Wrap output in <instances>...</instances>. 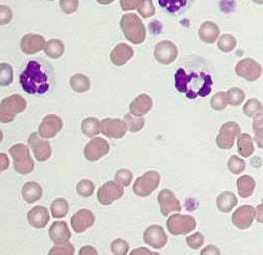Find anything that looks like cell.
I'll list each match as a JSON object with an SVG mask.
<instances>
[{"mask_svg":"<svg viewBox=\"0 0 263 255\" xmlns=\"http://www.w3.org/2000/svg\"><path fill=\"white\" fill-rule=\"evenodd\" d=\"M3 140H4V133L2 130H0V142H2Z\"/></svg>","mask_w":263,"mask_h":255,"instance_id":"cell-57","label":"cell"},{"mask_svg":"<svg viewBox=\"0 0 263 255\" xmlns=\"http://www.w3.org/2000/svg\"><path fill=\"white\" fill-rule=\"evenodd\" d=\"M29 144L38 161H46L51 156V147L49 142L42 139L39 134L32 133L29 137Z\"/></svg>","mask_w":263,"mask_h":255,"instance_id":"cell-18","label":"cell"},{"mask_svg":"<svg viewBox=\"0 0 263 255\" xmlns=\"http://www.w3.org/2000/svg\"><path fill=\"white\" fill-rule=\"evenodd\" d=\"M243 113L251 118H257L261 115H263V105L261 101L257 98H251L249 99L246 105L243 106Z\"/></svg>","mask_w":263,"mask_h":255,"instance_id":"cell-32","label":"cell"},{"mask_svg":"<svg viewBox=\"0 0 263 255\" xmlns=\"http://www.w3.org/2000/svg\"><path fill=\"white\" fill-rule=\"evenodd\" d=\"M109 143L100 137L92 138L84 148V156L89 161H98L109 153Z\"/></svg>","mask_w":263,"mask_h":255,"instance_id":"cell-12","label":"cell"},{"mask_svg":"<svg viewBox=\"0 0 263 255\" xmlns=\"http://www.w3.org/2000/svg\"><path fill=\"white\" fill-rule=\"evenodd\" d=\"M241 133L240 126L235 121H228L221 125L219 134L216 137V144L221 150L232 148L235 142V139L237 138Z\"/></svg>","mask_w":263,"mask_h":255,"instance_id":"cell-8","label":"cell"},{"mask_svg":"<svg viewBox=\"0 0 263 255\" xmlns=\"http://www.w3.org/2000/svg\"><path fill=\"white\" fill-rule=\"evenodd\" d=\"M127 125L119 118H105L101 121V132L108 138L121 139L127 133Z\"/></svg>","mask_w":263,"mask_h":255,"instance_id":"cell-13","label":"cell"},{"mask_svg":"<svg viewBox=\"0 0 263 255\" xmlns=\"http://www.w3.org/2000/svg\"><path fill=\"white\" fill-rule=\"evenodd\" d=\"M186 242L191 249L196 250V249H199L200 247H202V245L204 243V237L202 236V233L196 232V233L188 237Z\"/></svg>","mask_w":263,"mask_h":255,"instance_id":"cell-45","label":"cell"},{"mask_svg":"<svg viewBox=\"0 0 263 255\" xmlns=\"http://www.w3.org/2000/svg\"><path fill=\"white\" fill-rule=\"evenodd\" d=\"M79 255H99L96 248L92 246H83L80 251H79Z\"/></svg>","mask_w":263,"mask_h":255,"instance_id":"cell-53","label":"cell"},{"mask_svg":"<svg viewBox=\"0 0 263 255\" xmlns=\"http://www.w3.org/2000/svg\"><path fill=\"white\" fill-rule=\"evenodd\" d=\"M47 255H74V247L70 243L52 247Z\"/></svg>","mask_w":263,"mask_h":255,"instance_id":"cell-43","label":"cell"},{"mask_svg":"<svg viewBox=\"0 0 263 255\" xmlns=\"http://www.w3.org/2000/svg\"><path fill=\"white\" fill-rule=\"evenodd\" d=\"M124 121H125V123L127 125V129L130 132H133V133L141 131L143 128H144V125H145L144 117H136V116L131 115L129 113L125 115Z\"/></svg>","mask_w":263,"mask_h":255,"instance_id":"cell-35","label":"cell"},{"mask_svg":"<svg viewBox=\"0 0 263 255\" xmlns=\"http://www.w3.org/2000/svg\"><path fill=\"white\" fill-rule=\"evenodd\" d=\"M70 87L74 92L78 93H83L89 90L90 88V81L84 74H74L71 76V79L69 81Z\"/></svg>","mask_w":263,"mask_h":255,"instance_id":"cell-31","label":"cell"},{"mask_svg":"<svg viewBox=\"0 0 263 255\" xmlns=\"http://www.w3.org/2000/svg\"><path fill=\"white\" fill-rule=\"evenodd\" d=\"M196 221L191 216L173 215L167 221V228L173 236H185L192 232L196 228Z\"/></svg>","mask_w":263,"mask_h":255,"instance_id":"cell-6","label":"cell"},{"mask_svg":"<svg viewBox=\"0 0 263 255\" xmlns=\"http://www.w3.org/2000/svg\"><path fill=\"white\" fill-rule=\"evenodd\" d=\"M62 128L63 121L59 116L55 114H48L43 118L42 122L40 123L38 134L40 137L46 139L52 138L62 130Z\"/></svg>","mask_w":263,"mask_h":255,"instance_id":"cell-14","label":"cell"},{"mask_svg":"<svg viewBox=\"0 0 263 255\" xmlns=\"http://www.w3.org/2000/svg\"><path fill=\"white\" fill-rule=\"evenodd\" d=\"M124 195V188L116 181L104 183L98 190V200L102 205H110L115 201L121 199Z\"/></svg>","mask_w":263,"mask_h":255,"instance_id":"cell-10","label":"cell"},{"mask_svg":"<svg viewBox=\"0 0 263 255\" xmlns=\"http://www.w3.org/2000/svg\"><path fill=\"white\" fill-rule=\"evenodd\" d=\"M60 7L65 14H72L78 10L79 2H77V0H70V2L69 0H64V2H60Z\"/></svg>","mask_w":263,"mask_h":255,"instance_id":"cell-48","label":"cell"},{"mask_svg":"<svg viewBox=\"0 0 263 255\" xmlns=\"http://www.w3.org/2000/svg\"><path fill=\"white\" fill-rule=\"evenodd\" d=\"M138 11L144 18H149L155 13V9L151 0H143V4L138 9Z\"/></svg>","mask_w":263,"mask_h":255,"instance_id":"cell-46","label":"cell"},{"mask_svg":"<svg viewBox=\"0 0 263 255\" xmlns=\"http://www.w3.org/2000/svg\"><path fill=\"white\" fill-rule=\"evenodd\" d=\"M26 100L19 94L6 97L0 103V122H12L17 114L22 113L26 109Z\"/></svg>","mask_w":263,"mask_h":255,"instance_id":"cell-4","label":"cell"},{"mask_svg":"<svg viewBox=\"0 0 263 255\" xmlns=\"http://www.w3.org/2000/svg\"><path fill=\"white\" fill-rule=\"evenodd\" d=\"M129 251V244L122 240V239H117L112 242L111 244V252L114 255H127Z\"/></svg>","mask_w":263,"mask_h":255,"instance_id":"cell-44","label":"cell"},{"mask_svg":"<svg viewBox=\"0 0 263 255\" xmlns=\"http://www.w3.org/2000/svg\"><path fill=\"white\" fill-rule=\"evenodd\" d=\"M152 106V98L147 94H141L131 101L129 107L130 114L136 117H143L151 110Z\"/></svg>","mask_w":263,"mask_h":255,"instance_id":"cell-22","label":"cell"},{"mask_svg":"<svg viewBox=\"0 0 263 255\" xmlns=\"http://www.w3.org/2000/svg\"><path fill=\"white\" fill-rule=\"evenodd\" d=\"M256 187L255 179L251 176L245 175L238 178L237 180V189L241 198H249L254 194Z\"/></svg>","mask_w":263,"mask_h":255,"instance_id":"cell-28","label":"cell"},{"mask_svg":"<svg viewBox=\"0 0 263 255\" xmlns=\"http://www.w3.org/2000/svg\"><path fill=\"white\" fill-rule=\"evenodd\" d=\"M142 4H143V0H136V2H133V0H130V2H121L120 3V5H121V7H122V9L124 11L139 9Z\"/></svg>","mask_w":263,"mask_h":255,"instance_id":"cell-49","label":"cell"},{"mask_svg":"<svg viewBox=\"0 0 263 255\" xmlns=\"http://www.w3.org/2000/svg\"><path fill=\"white\" fill-rule=\"evenodd\" d=\"M256 218V209L251 205H242L235 210L232 216V222L235 227L238 229L250 228Z\"/></svg>","mask_w":263,"mask_h":255,"instance_id":"cell-16","label":"cell"},{"mask_svg":"<svg viewBox=\"0 0 263 255\" xmlns=\"http://www.w3.org/2000/svg\"><path fill=\"white\" fill-rule=\"evenodd\" d=\"M133 178H134L133 173H131L128 169H126V168H123V169H120V171L117 172L115 180L121 186L126 187V186H129L130 183L133 182Z\"/></svg>","mask_w":263,"mask_h":255,"instance_id":"cell-42","label":"cell"},{"mask_svg":"<svg viewBox=\"0 0 263 255\" xmlns=\"http://www.w3.org/2000/svg\"><path fill=\"white\" fill-rule=\"evenodd\" d=\"M255 141L260 148H263V131L255 133Z\"/></svg>","mask_w":263,"mask_h":255,"instance_id":"cell-56","label":"cell"},{"mask_svg":"<svg viewBox=\"0 0 263 255\" xmlns=\"http://www.w3.org/2000/svg\"><path fill=\"white\" fill-rule=\"evenodd\" d=\"M10 166V160L6 154H0V173L3 171H7Z\"/></svg>","mask_w":263,"mask_h":255,"instance_id":"cell-54","label":"cell"},{"mask_svg":"<svg viewBox=\"0 0 263 255\" xmlns=\"http://www.w3.org/2000/svg\"><path fill=\"white\" fill-rule=\"evenodd\" d=\"M48 235L51 242H54L57 245L68 243V241L71 238L68 225L66 224V222H62V221L54 222V224H52L49 228Z\"/></svg>","mask_w":263,"mask_h":255,"instance_id":"cell-21","label":"cell"},{"mask_svg":"<svg viewBox=\"0 0 263 255\" xmlns=\"http://www.w3.org/2000/svg\"><path fill=\"white\" fill-rule=\"evenodd\" d=\"M218 48L223 53H230L235 49L236 45H237V40L232 35L224 34L222 35L218 40Z\"/></svg>","mask_w":263,"mask_h":255,"instance_id":"cell-38","label":"cell"},{"mask_svg":"<svg viewBox=\"0 0 263 255\" xmlns=\"http://www.w3.org/2000/svg\"><path fill=\"white\" fill-rule=\"evenodd\" d=\"M13 19V12L7 6H0V25L8 24Z\"/></svg>","mask_w":263,"mask_h":255,"instance_id":"cell-47","label":"cell"},{"mask_svg":"<svg viewBox=\"0 0 263 255\" xmlns=\"http://www.w3.org/2000/svg\"><path fill=\"white\" fill-rule=\"evenodd\" d=\"M14 80L13 67L8 63L0 64V86H9Z\"/></svg>","mask_w":263,"mask_h":255,"instance_id":"cell-36","label":"cell"},{"mask_svg":"<svg viewBox=\"0 0 263 255\" xmlns=\"http://www.w3.org/2000/svg\"><path fill=\"white\" fill-rule=\"evenodd\" d=\"M198 34L201 41H203L204 43L212 44L215 41H217L220 34V30L216 23L206 21L200 25Z\"/></svg>","mask_w":263,"mask_h":255,"instance_id":"cell-25","label":"cell"},{"mask_svg":"<svg viewBox=\"0 0 263 255\" xmlns=\"http://www.w3.org/2000/svg\"><path fill=\"white\" fill-rule=\"evenodd\" d=\"M157 201H159L161 213L164 217H168L171 213H180L181 206L180 203L175 197V195L169 190V189H163L160 192L159 197H157Z\"/></svg>","mask_w":263,"mask_h":255,"instance_id":"cell-17","label":"cell"},{"mask_svg":"<svg viewBox=\"0 0 263 255\" xmlns=\"http://www.w3.org/2000/svg\"><path fill=\"white\" fill-rule=\"evenodd\" d=\"M22 89L29 94H46L55 86V71L43 60H33L19 76Z\"/></svg>","mask_w":263,"mask_h":255,"instance_id":"cell-1","label":"cell"},{"mask_svg":"<svg viewBox=\"0 0 263 255\" xmlns=\"http://www.w3.org/2000/svg\"><path fill=\"white\" fill-rule=\"evenodd\" d=\"M10 154L13 158L14 168L21 175H26L33 172L35 163L31 157L30 150L25 144L18 143L10 148Z\"/></svg>","mask_w":263,"mask_h":255,"instance_id":"cell-5","label":"cell"},{"mask_svg":"<svg viewBox=\"0 0 263 255\" xmlns=\"http://www.w3.org/2000/svg\"><path fill=\"white\" fill-rule=\"evenodd\" d=\"M245 98H246V94L240 88L233 87L227 92L228 104L232 106H239L240 104H242Z\"/></svg>","mask_w":263,"mask_h":255,"instance_id":"cell-37","label":"cell"},{"mask_svg":"<svg viewBox=\"0 0 263 255\" xmlns=\"http://www.w3.org/2000/svg\"><path fill=\"white\" fill-rule=\"evenodd\" d=\"M82 132L87 137H95L101 132V121L96 117H88L82 121Z\"/></svg>","mask_w":263,"mask_h":255,"instance_id":"cell-34","label":"cell"},{"mask_svg":"<svg viewBox=\"0 0 263 255\" xmlns=\"http://www.w3.org/2000/svg\"><path fill=\"white\" fill-rule=\"evenodd\" d=\"M64 44L59 39H51L46 42L44 52L45 55L51 59H59L64 54Z\"/></svg>","mask_w":263,"mask_h":255,"instance_id":"cell-30","label":"cell"},{"mask_svg":"<svg viewBox=\"0 0 263 255\" xmlns=\"http://www.w3.org/2000/svg\"><path fill=\"white\" fill-rule=\"evenodd\" d=\"M212 78L205 73L188 74L183 68L177 69L175 73V88L193 99L197 96H206L211 92Z\"/></svg>","mask_w":263,"mask_h":255,"instance_id":"cell-2","label":"cell"},{"mask_svg":"<svg viewBox=\"0 0 263 255\" xmlns=\"http://www.w3.org/2000/svg\"><path fill=\"white\" fill-rule=\"evenodd\" d=\"M96 222L95 215L87 209H81L74 214L70 220L71 227L77 233H82L92 227Z\"/></svg>","mask_w":263,"mask_h":255,"instance_id":"cell-19","label":"cell"},{"mask_svg":"<svg viewBox=\"0 0 263 255\" xmlns=\"http://www.w3.org/2000/svg\"><path fill=\"white\" fill-rule=\"evenodd\" d=\"M143 239L148 246L154 249H162L163 247H165L168 241L164 228L160 225L149 226L144 232Z\"/></svg>","mask_w":263,"mask_h":255,"instance_id":"cell-15","label":"cell"},{"mask_svg":"<svg viewBox=\"0 0 263 255\" xmlns=\"http://www.w3.org/2000/svg\"><path fill=\"white\" fill-rule=\"evenodd\" d=\"M256 220L259 223H263V205L262 204H260V205H258L256 208Z\"/></svg>","mask_w":263,"mask_h":255,"instance_id":"cell-55","label":"cell"},{"mask_svg":"<svg viewBox=\"0 0 263 255\" xmlns=\"http://www.w3.org/2000/svg\"><path fill=\"white\" fill-rule=\"evenodd\" d=\"M262 205H263V199H262Z\"/></svg>","mask_w":263,"mask_h":255,"instance_id":"cell-58","label":"cell"},{"mask_svg":"<svg viewBox=\"0 0 263 255\" xmlns=\"http://www.w3.org/2000/svg\"><path fill=\"white\" fill-rule=\"evenodd\" d=\"M237 150L239 154L245 158H248L253 155V153L255 152V146L254 141L249 134L242 133L238 136Z\"/></svg>","mask_w":263,"mask_h":255,"instance_id":"cell-29","label":"cell"},{"mask_svg":"<svg viewBox=\"0 0 263 255\" xmlns=\"http://www.w3.org/2000/svg\"><path fill=\"white\" fill-rule=\"evenodd\" d=\"M253 130L255 133L263 131V115L257 117L253 121Z\"/></svg>","mask_w":263,"mask_h":255,"instance_id":"cell-52","label":"cell"},{"mask_svg":"<svg viewBox=\"0 0 263 255\" xmlns=\"http://www.w3.org/2000/svg\"><path fill=\"white\" fill-rule=\"evenodd\" d=\"M235 72L249 82L257 81L262 74V66L253 59H243L235 67Z\"/></svg>","mask_w":263,"mask_h":255,"instance_id":"cell-9","label":"cell"},{"mask_svg":"<svg viewBox=\"0 0 263 255\" xmlns=\"http://www.w3.org/2000/svg\"><path fill=\"white\" fill-rule=\"evenodd\" d=\"M45 39L40 35L28 34L25 35L20 42L21 50L26 55H35L45 48Z\"/></svg>","mask_w":263,"mask_h":255,"instance_id":"cell-20","label":"cell"},{"mask_svg":"<svg viewBox=\"0 0 263 255\" xmlns=\"http://www.w3.org/2000/svg\"><path fill=\"white\" fill-rule=\"evenodd\" d=\"M200 255H221V253H220V250L216 246L209 245L201 250Z\"/></svg>","mask_w":263,"mask_h":255,"instance_id":"cell-50","label":"cell"},{"mask_svg":"<svg viewBox=\"0 0 263 255\" xmlns=\"http://www.w3.org/2000/svg\"><path fill=\"white\" fill-rule=\"evenodd\" d=\"M161 182V175L155 171H149L139 177L134 184V192L139 197L150 196Z\"/></svg>","mask_w":263,"mask_h":255,"instance_id":"cell-7","label":"cell"},{"mask_svg":"<svg viewBox=\"0 0 263 255\" xmlns=\"http://www.w3.org/2000/svg\"><path fill=\"white\" fill-rule=\"evenodd\" d=\"M129 255H160V253L152 252L148 248L141 247V248H138V249H135L131 251Z\"/></svg>","mask_w":263,"mask_h":255,"instance_id":"cell-51","label":"cell"},{"mask_svg":"<svg viewBox=\"0 0 263 255\" xmlns=\"http://www.w3.org/2000/svg\"><path fill=\"white\" fill-rule=\"evenodd\" d=\"M43 195L42 187L37 182H28L23 185L22 197L25 202L30 204L37 202Z\"/></svg>","mask_w":263,"mask_h":255,"instance_id":"cell-27","label":"cell"},{"mask_svg":"<svg viewBox=\"0 0 263 255\" xmlns=\"http://www.w3.org/2000/svg\"><path fill=\"white\" fill-rule=\"evenodd\" d=\"M228 167L234 175H239L246 169V161L238 156L233 155L228 161Z\"/></svg>","mask_w":263,"mask_h":255,"instance_id":"cell-39","label":"cell"},{"mask_svg":"<svg viewBox=\"0 0 263 255\" xmlns=\"http://www.w3.org/2000/svg\"><path fill=\"white\" fill-rule=\"evenodd\" d=\"M134 55L135 52L133 47H130L126 43H120L112 49L110 60L116 66H123L134 57Z\"/></svg>","mask_w":263,"mask_h":255,"instance_id":"cell-23","label":"cell"},{"mask_svg":"<svg viewBox=\"0 0 263 255\" xmlns=\"http://www.w3.org/2000/svg\"><path fill=\"white\" fill-rule=\"evenodd\" d=\"M68 210H69L68 202L63 198H58L54 200V202H52L50 205L51 215L56 219H61L66 217L68 214Z\"/></svg>","mask_w":263,"mask_h":255,"instance_id":"cell-33","label":"cell"},{"mask_svg":"<svg viewBox=\"0 0 263 255\" xmlns=\"http://www.w3.org/2000/svg\"><path fill=\"white\" fill-rule=\"evenodd\" d=\"M121 30L127 40L134 44H141L146 39V29L142 20L136 14H125L121 19Z\"/></svg>","mask_w":263,"mask_h":255,"instance_id":"cell-3","label":"cell"},{"mask_svg":"<svg viewBox=\"0 0 263 255\" xmlns=\"http://www.w3.org/2000/svg\"><path fill=\"white\" fill-rule=\"evenodd\" d=\"M28 221L33 227L37 229L44 228L49 222L48 210L43 206H35L29 211Z\"/></svg>","mask_w":263,"mask_h":255,"instance_id":"cell-24","label":"cell"},{"mask_svg":"<svg viewBox=\"0 0 263 255\" xmlns=\"http://www.w3.org/2000/svg\"><path fill=\"white\" fill-rule=\"evenodd\" d=\"M178 56V50L174 43L171 41L165 40L156 44L154 48V58L156 61L163 64L168 65L173 63Z\"/></svg>","mask_w":263,"mask_h":255,"instance_id":"cell-11","label":"cell"},{"mask_svg":"<svg viewBox=\"0 0 263 255\" xmlns=\"http://www.w3.org/2000/svg\"><path fill=\"white\" fill-rule=\"evenodd\" d=\"M238 204V199L233 193L231 192H223L221 193L216 200L217 208L223 213L228 214L232 211V209Z\"/></svg>","mask_w":263,"mask_h":255,"instance_id":"cell-26","label":"cell"},{"mask_svg":"<svg viewBox=\"0 0 263 255\" xmlns=\"http://www.w3.org/2000/svg\"><path fill=\"white\" fill-rule=\"evenodd\" d=\"M95 192V184L87 179L81 180L77 184V193L79 196H81L83 198L90 197Z\"/></svg>","mask_w":263,"mask_h":255,"instance_id":"cell-40","label":"cell"},{"mask_svg":"<svg viewBox=\"0 0 263 255\" xmlns=\"http://www.w3.org/2000/svg\"><path fill=\"white\" fill-rule=\"evenodd\" d=\"M228 106V99L226 92H217L213 95L211 99V107L216 111H221Z\"/></svg>","mask_w":263,"mask_h":255,"instance_id":"cell-41","label":"cell"}]
</instances>
